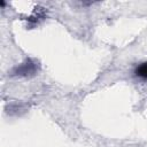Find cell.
<instances>
[{
  "label": "cell",
  "instance_id": "1",
  "mask_svg": "<svg viewBox=\"0 0 147 147\" xmlns=\"http://www.w3.org/2000/svg\"><path fill=\"white\" fill-rule=\"evenodd\" d=\"M37 71H38L37 64L32 60H26L24 63H22L18 67L14 68L13 75H17V76H32Z\"/></svg>",
  "mask_w": 147,
  "mask_h": 147
},
{
  "label": "cell",
  "instance_id": "2",
  "mask_svg": "<svg viewBox=\"0 0 147 147\" xmlns=\"http://www.w3.org/2000/svg\"><path fill=\"white\" fill-rule=\"evenodd\" d=\"M134 74H136L137 77H140L142 79H147V62H144V63L139 64L136 68Z\"/></svg>",
  "mask_w": 147,
  "mask_h": 147
}]
</instances>
